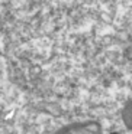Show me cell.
<instances>
[{
    "label": "cell",
    "instance_id": "1",
    "mask_svg": "<svg viewBox=\"0 0 132 134\" xmlns=\"http://www.w3.org/2000/svg\"><path fill=\"white\" fill-rule=\"evenodd\" d=\"M125 117H126V121L128 124L132 127V102H129L125 108Z\"/></svg>",
    "mask_w": 132,
    "mask_h": 134
},
{
    "label": "cell",
    "instance_id": "2",
    "mask_svg": "<svg viewBox=\"0 0 132 134\" xmlns=\"http://www.w3.org/2000/svg\"><path fill=\"white\" fill-rule=\"evenodd\" d=\"M68 134H93L91 131H81V130H79V131H74V133H68Z\"/></svg>",
    "mask_w": 132,
    "mask_h": 134
}]
</instances>
